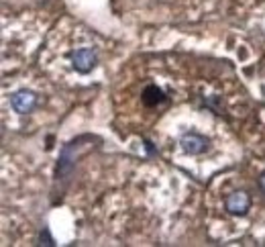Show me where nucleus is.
Segmentation results:
<instances>
[{
	"label": "nucleus",
	"instance_id": "nucleus-1",
	"mask_svg": "<svg viewBox=\"0 0 265 247\" xmlns=\"http://www.w3.org/2000/svg\"><path fill=\"white\" fill-rule=\"evenodd\" d=\"M92 137L90 135H82L74 141H70L64 150H62V156H60V162H58V168H56V182H68L72 172H74V166H76V158L78 154L84 150V143H88Z\"/></svg>",
	"mask_w": 265,
	"mask_h": 247
},
{
	"label": "nucleus",
	"instance_id": "nucleus-2",
	"mask_svg": "<svg viewBox=\"0 0 265 247\" xmlns=\"http://www.w3.org/2000/svg\"><path fill=\"white\" fill-rule=\"evenodd\" d=\"M180 145H182V152L188 154V156H200L204 152H208L210 147V141L208 137L196 133V131H188L180 137Z\"/></svg>",
	"mask_w": 265,
	"mask_h": 247
},
{
	"label": "nucleus",
	"instance_id": "nucleus-3",
	"mask_svg": "<svg viewBox=\"0 0 265 247\" xmlns=\"http://www.w3.org/2000/svg\"><path fill=\"white\" fill-rule=\"evenodd\" d=\"M70 60H72V66L78 74H90L98 64L96 52H92V49H88V47L76 49V52L70 56Z\"/></svg>",
	"mask_w": 265,
	"mask_h": 247
},
{
	"label": "nucleus",
	"instance_id": "nucleus-4",
	"mask_svg": "<svg viewBox=\"0 0 265 247\" xmlns=\"http://www.w3.org/2000/svg\"><path fill=\"white\" fill-rule=\"evenodd\" d=\"M37 105V94L31 92V90H17L13 96H11V107L19 113V115H27L35 109Z\"/></svg>",
	"mask_w": 265,
	"mask_h": 247
},
{
	"label": "nucleus",
	"instance_id": "nucleus-5",
	"mask_svg": "<svg viewBox=\"0 0 265 247\" xmlns=\"http://www.w3.org/2000/svg\"><path fill=\"white\" fill-rule=\"evenodd\" d=\"M249 207H251V199H249L247 192H241V190H239V192L229 194V199H227V211H229L231 215L243 217V215H247Z\"/></svg>",
	"mask_w": 265,
	"mask_h": 247
},
{
	"label": "nucleus",
	"instance_id": "nucleus-6",
	"mask_svg": "<svg viewBox=\"0 0 265 247\" xmlns=\"http://www.w3.org/2000/svg\"><path fill=\"white\" fill-rule=\"evenodd\" d=\"M143 103H145V107L162 105V103H166V92L162 88H157L155 84H151V86H147L143 90Z\"/></svg>",
	"mask_w": 265,
	"mask_h": 247
},
{
	"label": "nucleus",
	"instance_id": "nucleus-7",
	"mask_svg": "<svg viewBox=\"0 0 265 247\" xmlns=\"http://www.w3.org/2000/svg\"><path fill=\"white\" fill-rule=\"evenodd\" d=\"M39 245H47V247L56 245V241H53V237H51V233H49L47 227H43V231H41V235H39Z\"/></svg>",
	"mask_w": 265,
	"mask_h": 247
},
{
	"label": "nucleus",
	"instance_id": "nucleus-8",
	"mask_svg": "<svg viewBox=\"0 0 265 247\" xmlns=\"http://www.w3.org/2000/svg\"><path fill=\"white\" fill-rule=\"evenodd\" d=\"M261 186H263V190H265V174H263V178H261Z\"/></svg>",
	"mask_w": 265,
	"mask_h": 247
}]
</instances>
